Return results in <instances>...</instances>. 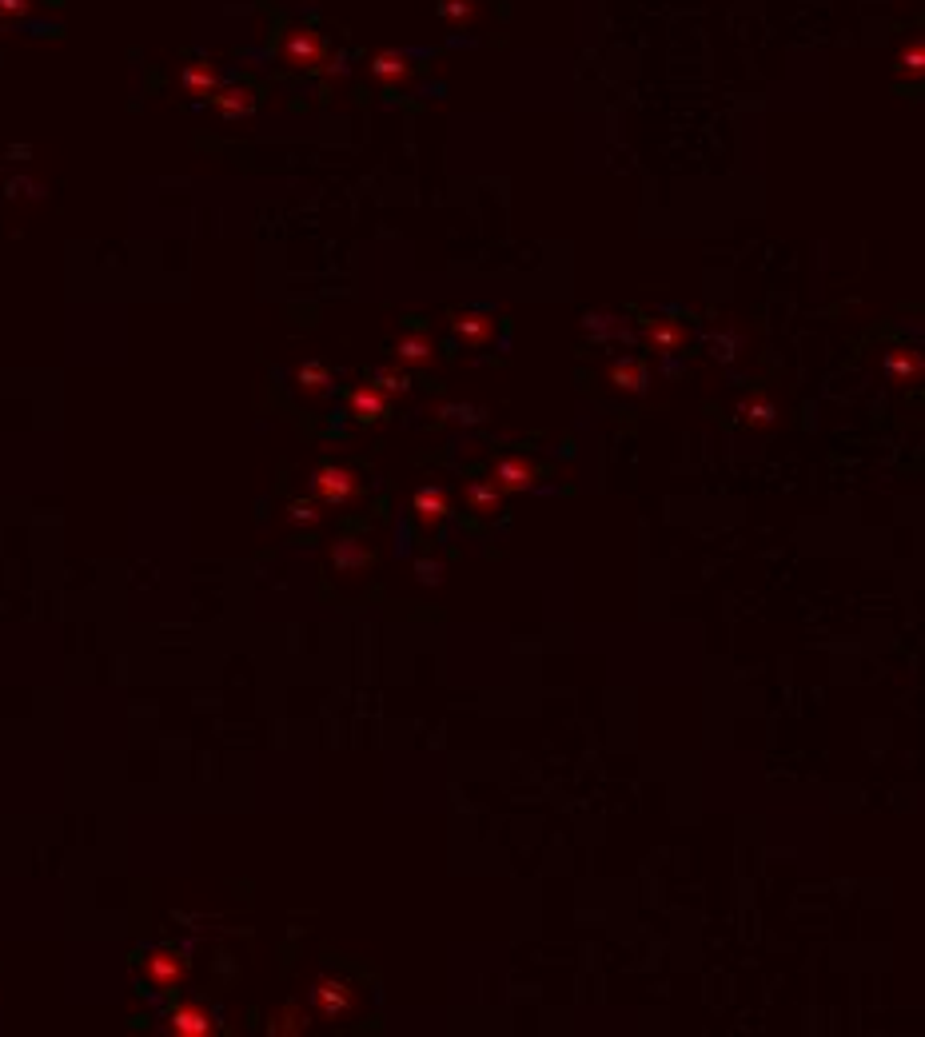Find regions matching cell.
Returning <instances> with one entry per match:
<instances>
[{
    "label": "cell",
    "mask_w": 925,
    "mask_h": 1037,
    "mask_svg": "<svg viewBox=\"0 0 925 1037\" xmlns=\"http://www.w3.org/2000/svg\"><path fill=\"white\" fill-rule=\"evenodd\" d=\"M379 383H383L387 391H403V387H407V379H395V375H383Z\"/></svg>",
    "instance_id": "obj_20"
},
{
    "label": "cell",
    "mask_w": 925,
    "mask_h": 1037,
    "mask_svg": "<svg viewBox=\"0 0 925 1037\" xmlns=\"http://www.w3.org/2000/svg\"><path fill=\"white\" fill-rule=\"evenodd\" d=\"M180 84H184L188 92H196V96H212L216 84H220V76H216L208 64H188L184 76H180Z\"/></svg>",
    "instance_id": "obj_7"
},
{
    "label": "cell",
    "mask_w": 925,
    "mask_h": 1037,
    "mask_svg": "<svg viewBox=\"0 0 925 1037\" xmlns=\"http://www.w3.org/2000/svg\"><path fill=\"white\" fill-rule=\"evenodd\" d=\"M415 515L419 519H443L447 515V499H443V491L439 487H423L419 495H415Z\"/></svg>",
    "instance_id": "obj_8"
},
{
    "label": "cell",
    "mask_w": 925,
    "mask_h": 1037,
    "mask_svg": "<svg viewBox=\"0 0 925 1037\" xmlns=\"http://www.w3.org/2000/svg\"><path fill=\"white\" fill-rule=\"evenodd\" d=\"M212 1030V1022H208V1014L204 1010H196V1006H180L176 1014H172V1034L180 1037H204Z\"/></svg>",
    "instance_id": "obj_5"
},
{
    "label": "cell",
    "mask_w": 925,
    "mask_h": 1037,
    "mask_svg": "<svg viewBox=\"0 0 925 1037\" xmlns=\"http://www.w3.org/2000/svg\"><path fill=\"white\" fill-rule=\"evenodd\" d=\"M650 340H654L658 347H674V340H678V336H674L670 328H654V332H650Z\"/></svg>",
    "instance_id": "obj_19"
},
{
    "label": "cell",
    "mask_w": 925,
    "mask_h": 1037,
    "mask_svg": "<svg viewBox=\"0 0 925 1037\" xmlns=\"http://www.w3.org/2000/svg\"><path fill=\"white\" fill-rule=\"evenodd\" d=\"M216 104H220L224 120H240V116H248L256 108V92L252 88H228V92L216 96Z\"/></svg>",
    "instance_id": "obj_6"
},
{
    "label": "cell",
    "mask_w": 925,
    "mask_h": 1037,
    "mask_svg": "<svg viewBox=\"0 0 925 1037\" xmlns=\"http://www.w3.org/2000/svg\"><path fill=\"white\" fill-rule=\"evenodd\" d=\"M746 411H750V407H746ZM750 419H754V423H770V419H774V407H770V403H758V407L750 411Z\"/></svg>",
    "instance_id": "obj_18"
},
{
    "label": "cell",
    "mask_w": 925,
    "mask_h": 1037,
    "mask_svg": "<svg viewBox=\"0 0 925 1037\" xmlns=\"http://www.w3.org/2000/svg\"><path fill=\"white\" fill-rule=\"evenodd\" d=\"M351 407H355L359 419H379V415H383V399H379L375 391H367V387L351 395Z\"/></svg>",
    "instance_id": "obj_12"
},
{
    "label": "cell",
    "mask_w": 925,
    "mask_h": 1037,
    "mask_svg": "<svg viewBox=\"0 0 925 1037\" xmlns=\"http://www.w3.org/2000/svg\"><path fill=\"white\" fill-rule=\"evenodd\" d=\"M371 72H375V76H403V72H407V56H403V52H379V56L371 60Z\"/></svg>",
    "instance_id": "obj_11"
},
{
    "label": "cell",
    "mask_w": 925,
    "mask_h": 1037,
    "mask_svg": "<svg viewBox=\"0 0 925 1037\" xmlns=\"http://www.w3.org/2000/svg\"><path fill=\"white\" fill-rule=\"evenodd\" d=\"M906 68H914V72L922 68V48H914V56H906Z\"/></svg>",
    "instance_id": "obj_21"
},
{
    "label": "cell",
    "mask_w": 925,
    "mask_h": 1037,
    "mask_svg": "<svg viewBox=\"0 0 925 1037\" xmlns=\"http://www.w3.org/2000/svg\"><path fill=\"white\" fill-rule=\"evenodd\" d=\"M148 978H152L156 986H176V982L184 978V962H180L176 954L160 950V954L148 958Z\"/></svg>",
    "instance_id": "obj_4"
},
{
    "label": "cell",
    "mask_w": 925,
    "mask_h": 1037,
    "mask_svg": "<svg viewBox=\"0 0 925 1037\" xmlns=\"http://www.w3.org/2000/svg\"><path fill=\"white\" fill-rule=\"evenodd\" d=\"M399 355H403V359H427V355H431V344H427V340H399Z\"/></svg>",
    "instance_id": "obj_14"
},
{
    "label": "cell",
    "mask_w": 925,
    "mask_h": 1037,
    "mask_svg": "<svg viewBox=\"0 0 925 1037\" xmlns=\"http://www.w3.org/2000/svg\"><path fill=\"white\" fill-rule=\"evenodd\" d=\"M531 479H535V471L527 467V463H519V459H503V463H495V487L499 491H527L531 487Z\"/></svg>",
    "instance_id": "obj_3"
},
{
    "label": "cell",
    "mask_w": 925,
    "mask_h": 1037,
    "mask_svg": "<svg viewBox=\"0 0 925 1037\" xmlns=\"http://www.w3.org/2000/svg\"><path fill=\"white\" fill-rule=\"evenodd\" d=\"M319 998L327 1002V1014L347 1010V994H343V986H319Z\"/></svg>",
    "instance_id": "obj_13"
},
{
    "label": "cell",
    "mask_w": 925,
    "mask_h": 1037,
    "mask_svg": "<svg viewBox=\"0 0 925 1037\" xmlns=\"http://www.w3.org/2000/svg\"><path fill=\"white\" fill-rule=\"evenodd\" d=\"M439 12H443V16H459V12L467 16V12H471V4H459V0H443V4H439Z\"/></svg>",
    "instance_id": "obj_17"
},
{
    "label": "cell",
    "mask_w": 925,
    "mask_h": 1037,
    "mask_svg": "<svg viewBox=\"0 0 925 1037\" xmlns=\"http://www.w3.org/2000/svg\"><path fill=\"white\" fill-rule=\"evenodd\" d=\"M284 52H288L292 64H300V68H315V64L323 60V40H319V32H311V28H296V32L288 36Z\"/></svg>",
    "instance_id": "obj_1"
},
{
    "label": "cell",
    "mask_w": 925,
    "mask_h": 1037,
    "mask_svg": "<svg viewBox=\"0 0 925 1037\" xmlns=\"http://www.w3.org/2000/svg\"><path fill=\"white\" fill-rule=\"evenodd\" d=\"M315 487H319V495H323L327 503H347V495L355 491V479H351L343 467H323V471L315 475Z\"/></svg>",
    "instance_id": "obj_2"
},
{
    "label": "cell",
    "mask_w": 925,
    "mask_h": 1037,
    "mask_svg": "<svg viewBox=\"0 0 925 1037\" xmlns=\"http://www.w3.org/2000/svg\"><path fill=\"white\" fill-rule=\"evenodd\" d=\"M455 328H459L463 336H479V332H483V324H479L475 316H459V320H455Z\"/></svg>",
    "instance_id": "obj_15"
},
{
    "label": "cell",
    "mask_w": 925,
    "mask_h": 1037,
    "mask_svg": "<svg viewBox=\"0 0 925 1037\" xmlns=\"http://www.w3.org/2000/svg\"><path fill=\"white\" fill-rule=\"evenodd\" d=\"M28 12V0H0V16H20Z\"/></svg>",
    "instance_id": "obj_16"
},
{
    "label": "cell",
    "mask_w": 925,
    "mask_h": 1037,
    "mask_svg": "<svg viewBox=\"0 0 925 1037\" xmlns=\"http://www.w3.org/2000/svg\"><path fill=\"white\" fill-rule=\"evenodd\" d=\"M615 383L618 387H630V391H642L646 387V367L638 359H622L615 367Z\"/></svg>",
    "instance_id": "obj_9"
},
{
    "label": "cell",
    "mask_w": 925,
    "mask_h": 1037,
    "mask_svg": "<svg viewBox=\"0 0 925 1037\" xmlns=\"http://www.w3.org/2000/svg\"><path fill=\"white\" fill-rule=\"evenodd\" d=\"M471 507H475V511H495V507H499V487H495L491 479L471 483Z\"/></svg>",
    "instance_id": "obj_10"
}]
</instances>
